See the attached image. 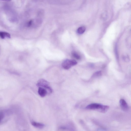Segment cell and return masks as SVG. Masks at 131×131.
<instances>
[{
    "label": "cell",
    "instance_id": "6da1fadb",
    "mask_svg": "<svg viewBox=\"0 0 131 131\" xmlns=\"http://www.w3.org/2000/svg\"><path fill=\"white\" fill-rule=\"evenodd\" d=\"M39 87H42L46 89L48 94H50L53 92V89L49 86V83L46 80L43 79L39 80L36 85Z\"/></svg>",
    "mask_w": 131,
    "mask_h": 131
},
{
    "label": "cell",
    "instance_id": "7a4b0ae2",
    "mask_svg": "<svg viewBox=\"0 0 131 131\" xmlns=\"http://www.w3.org/2000/svg\"><path fill=\"white\" fill-rule=\"evenodd\" d=\"M77 63V62L75 60L67 59L62 62V66L64 69L68 70Z\"/></svg>",
    "mask_w": 131,
    "mask_h": 131
},
{
    "label": "cell",
    "instance_id": "3957f363",
    "mask_svg": "<svg viewBox=\"0 0 131 131\" xmlns=\"http://www.w3.org/2000/svg\"><path fill=\"white\" fill-rule=\"evenodd\" d=\"M103 105L98 103H94L87 106L86 109H87L97 110L99 112Z\"/></svg>",
    "mask_w": 131,
    "mask_h": 131
},
{
    "label": "cell",
    "instance_id": "277c9868",
    "mask_svg": "<svg viewBox=\"0 0 131 131\" xmlns=\"http://www.w3.org/2000/svg\"><path fill=\"white\" fill-rule=\"evenodd\" d=\"M73 125L71 123H69L66 125L60 126L59 129L60 130H74Z\"/></svg>",
    "mask_w": 131,
    "mask_h": 131
},
{
    "label": "cell",
    "instance_id": "5b68a950",
    "mask_svg": "<svg viewBox=\"0 0 131 131\" xmlns=\"http://www.w3.org/2000/svg\"><path fill=\"white\" fill-rule=\"evenodd\" d=\"M120 103L121 108L123 111H127L128 110V106L125 100L122 99H121Z\"/></svg>",
    "mask_w": 131,
    "mask_h": 131
},
{
    "label": "cell",
    "instance_id": "8992f818",
    "mask_svg": "<svg viewBox=\"0 0 131 131\" xmlns=\"http://www.w3.org/2000/svg\"><path fill=\"white\" fill-rule=\"evenodd\" d=\"M38 93L39 95L42 97L45 96L48 94L46 90L42 87H39L38 90Z\"/></svg>",
    "mask_w": 131,
    "mask_h": 131
},
{
    "label": "cell",
    "instance_id": "52a82bcc",
    "mask_svg": "<svg viewBox=\"0 0 131 131\" xmlns=\"http://www.w3.org/2000/svg\"><path fill=\"white\" fill-rule=\"evenodd\" d=\"M32 125L34 127L39 129H42L45 126V125L41 123H38L34 121L31 122Z\"/></svg>",
    "mask_w": 131,
    "mask_h": 131
},
{
    "label": "cell",
    "instance_id": "ba28073f",
    "mask_svg": "<svg viewBox=\"0 0 131 131\" xmlns=\"http://www.w3.org/2000/svg\"><path fill=\"white\" fill-rule=\"evenodd\" d=\"M0 37L2 39H4L6 37L11 38V35L9 33L6 32H0Z\"/></svg>",
    "mask_w": 131,
    "mask_h": 131
},
{
    "label": "cell",
    "instance_id": "9c48e42d",
    "mask_svg": "<svg viewBox=\"0 0 131 131\" xmlns=\"http://www.w3.org/2000/svg\"><path fill=\"white\" fill-rule=\"evenodd\" d=\"M109 108V106L106 105H102L99 112L102 113H105L107 112Z\"/></svg>",
    "mask_w": 131,
    "mask_h": 131
},
{
    "label": "cell",
    "instance_id": "30bf717a",
    "mask_svg": "<svg viewBox=\"0 0 131 131\" xmlns=\"http://www.w3.org/2000/svg\"><path fill=\"white\" fill-rule=\"evenodd\" d=\"M86 28L84 27H82L79 28L77 30V33L79 34H83L85 31Z\"/></svg>",
    "mask_w": 131,
    "mask_h": 131
},
{
    "label": "cell",
    "instance_id": "8fae6325",
    "mask_svg": "<svg viewBox=\"0 0 131 131\" xmlns=\"http://www.w3.org/2000/svg\"><path fill=\"white\" fill-rule=\"evenodd\" d=\"M72 55L74 58L77 59L79 60L81 58L80 56L75 51L72 52Z\"/></svg>",
    "mask_w": 131,
    "mask_h": 131
},
{
    "label": "cell",
    "instance_id": "7c38bea8",
    "mask_svg": "<svg viewBox=\"0 0 131 131\" xmlns=\"http://www.w3.org/2000/svg\"><path fill=\"white\" fill-rule=\"evenodd\" d=\"M102 75L101 71H99L95 72L92 76V77H98L101 76Z\"/></svg>",
    "mask_w": 131,
    "mask_h": 131
},
{
    "label": "cell",
    "instance_id": "4fadbf2b",
    "mask_svg": "<svg viewBox=\"0 0 131 131\" xmlns=\"http://www.w3.org/2000/svg\"><path fill=\"white\" fill-rule=\"evenodd\" d=\"M5 117V114L4 112H0V122L3 120Z\"/></svg>",
    "mask_w": 131,
    "mask_h": 131
},
{
    "label": "cell",
    "instance_id": "5bb4252c",
    "mask_svg": "<svg viewBox=\"0 0 131 131\" xmlns=\"http://www.w3.org/2000/svg\"><path fill=\"white\" fill-rule=\"evenodd\" d=\"M33 23V21L32 20L29 21L28 23L27 26L28 27H30L31 26Z\"/></svg>",
    "mask_w": 131,
    "mask_h": 131
},
{
    "label": "cell",
    "instance_id": "9a60e30c",
    "mask_svg": "<svg viewBox=\"0 0 131 131\" xmlns=\"http://www.w3.org/2000/svg\"><path fill=\"white\" fill-rule=\"evenodd\" d=\"M124 60L125 61L129 60V58L127 56H125L124 57Z\"/></svg>",
    "mask_w": 131,
    "mask_h": 131
},
{
    "label": "cell",
    "instance_id": "2e32d148",
    "mask_svg": "<svg viewBox=\"0 0 131 131\" xmlns=\"http://www.w3.org/2000/svg\"><path fill=\"white\" fill-rule=\"evenodd\" d=\"M1 1L7 2H10L11 1V0H1Z\"/></svg>",
    "mask_w": 131,
    "mask_h": 131
}]
</instances>
